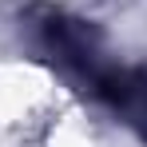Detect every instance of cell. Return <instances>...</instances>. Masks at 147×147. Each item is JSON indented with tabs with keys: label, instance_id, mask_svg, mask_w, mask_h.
Segmentation results:
<instances>
[{
	"label": "cell",
	"instance_id": "6da1fadb",
	"mask_svg": "<svg viewBox=\"0 0 147 147\" xmlns=\"http://www.w3.org/2000/svg\"><path fill=\"white\" fill-rule=\"evenodd\" d=\"M92 84L123 115V123H131L139 135H147V72H139V68H99L92 76Z\"/></svg>",
	"mask_w": 147,
	"mask_h": 147
}]
</instances>
